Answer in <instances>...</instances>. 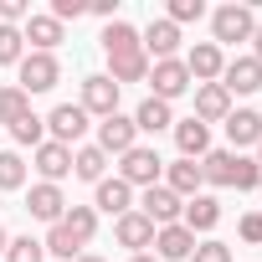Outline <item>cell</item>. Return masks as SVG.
<instances>
[{
  "label": "cell",
  "mask_w": 262,
  "mask_h": 262,
  "mask_svg": "<svg viewBox=\"0 0 262 262\" xmlns=\"http://www.w3.org/2000/svg\"><path fill=\"white\" fill-rule=\"evenodd\" d=\"M103 52H108V77L123 88V82H144L149 77V57H144V41H139V31L134 26H123V21H108V31H103Z\"/></svg>",
  "instance_id": "1"
},
{
  "label": "cell",
  "mask_w": 262,
  "mask_h": 262,
  "mask_svg": "<svg viewBox=\"0 0 262 262\" xmlns=\"http://www.w3.org/2000/svg\"><path fill=\"white\" fill-rule=\"evenodd\" d=\"M123 165H118V180L128 185V190H134V185H160V175H165V160L155 155V149H144V144H134V149H128V155H118Z\"/></svg>",
  "instance_id": "2"
},
{
  "label": "cell",
  "mask_w": 262,
  "mask_h": 262,
  "mask_svg": "<svg viewBox=\"0 0 262 262\" xmlns=\"http://www.w3.org/2000/svg\"><path fill=\"white\" fill-rule=\"evenodd\" d=\"M62 82V62L52 57V52H31V57H21V93L31 98V93H52Z\"/></svg>",
  "instance_id": "3"
},
{
  "label": "cell",
  "mask_w": 262,
  "mask_h": 262,
  "mask_svg": "<svg viewBox=\"0 0 262 262\" xmlns=\"http://www.w3.org/2000/svg\"><path fill=\"white\" fill-rule=\"evenodd\" d=\"M211 31H216V47L221 41H252V31H257V16H252V6H221L216 16H211Z\"/></svg>",
  "instance_id": "4"
},
{
  "label": "cell",
  "mask_w": 262,
  "mask_h": 262,
  "mask_svg": "<svg viewBox=\"0 0 262 262\" xmlns=\"http://www.w3.org/2000/svg\"><path fill=\"white\" fill-rule=\"evenodd\" d=\"M47 128H52V144H77L82 134H88V113H82V103H57L52 113H47Z\"/></svg>",
  "instance_id": "5"
},
{
  "label": "cell",
  "mask_w": 262,
  "mask_h": 262,
  "mask_svg": "<svg viewBox=\"0 0 262 262\" xmlns=\"http://www.w3.org/2000/svg\"><path fill=\"white\" fill-rule=\"evenodd\" d=\"M149 82H155V93H149V98H160V103H175L180 93H190V72H185V62H180V57L155 62V67H149Z\"/></svg>",
  "instance_id": "6"
},
{
  "label": "cell",
  "mask_w": 262,
  "mask_h": 262,
  "mask_svg": "<svg viewBox=\"0 0 262 262\" xmlns=\"http://www.w3.org/2000/svg\"><path fill=\"white\" fill-rule=\"evenodd\" d=\"M134 144H139V128H134V118L108 113V118L98 123V149H103V155H128Z\"/></svg>",
  "instance_id": "7"
},
{
  "label": "cell",
  "mask_w": 262,
  "mask_h": 262,
  "mask_svg": "<svg viewBox=\"0 0 262 262\" xmlns=\"http://www.w3.org/2000/svg\"><path fill=\"white\" fill-rule=\"evenodd\" d=\"M180 211H185V201H180L175 190H165V185H149V190H144V201H139V216H149V221H155V231H160V226H175V221H180Z\"/></svg>",
  "instance_id": "8"
},
{
  "label": "cell",
  "mask_w": 262,
  "mask_h": 262,
  "mask_svg": "<svg viewBox=\"0 0 262 262\" xmlns=\"http://www.w3.org/2000/svg\"><path fill=\"white\" fill-rule=\"evenodd\" d=\"M221 67H226V57H221L216 41H195V47L185 52V72H190V82H216Z\"/></svg>",
  "instance_id": "9"
},
{
  "label": "cell",
  "mask_w": 262,
  "mask_h": 262,
  "mask_svg": "<svg viewBox=\"0 0 262 262\" xmlns=\"http://www.w3.org/2000/svg\"><path fill=\"white\" fill-rule=\"evenodd\" d=\"M82 113H98V118H108V113H118V82L113 77H82Z\"/></svg>",
  "instance_id": "10"
},
{
  "label": "cell",
  "mask_w": 262,
  "mask_h": 262,
  "mask_svg": "<svg viewBox=\"0 0 262 262\" xmlns=\"http://www.w3.org/2000/svg\"><path fill=\"white\" fill-rule=\"evenodd\" d=\"M139 41H144V57L170 62V57L180 52V26H175V21H149V31H144Z\"/></svg>",
  "instance_id": "11"
},
{
  "label": "cell",
  "mask_w": 262,
  "mask_h": 262,
  "mask_svg": "<svg viewBox=\"0 0 262 262\" xmlns=\"http://www.w3.org/2000/svg\"><path fill=\"white\" fill-rule=\"evenodd\" d=\"M26 211H31L36 221H52V226H57V221L67 216V195H62L57 185H47V180H41V185H31V195H26Z\"/></svg>",
  "instance_id": "12"
},
{
  "label": "cell",
  "mask_w": 262,
  "mask_h": 262,
  "mask_svg": "<svg viewBox=\"0 0 262 262\" xmlns=\"http://www.w3.org/2000/svg\"><path fill=\"white\" fill-rule=\"evenodd\" d=\"M113 236H118V247H128V252H144V247H155V221L139 216V211H128V216H118Z\"/></svg>",
  "instance_id": "13"
},
{
  "label": "cell",
  "mask_w": 262,
  "mask_h": 262,
  "mask_svg": "<svg viewBox=\"0 0 262 262\" xmlns=\"http://www.w3.org/2000/svg\"><path fill=\"white\" fill-rule=\"evenodd\" d=\"M175 144H180V160H206L211 155V128L201 118H180L175 123Z\"/></svg>",
  "instance_id": "14"
},
{
  "label": "cell",
  "mask_w": 262,
  "mask_h": 262,
  "mask_svg": "<svg viewBox=\"0 0 262 262\" xmlns=\"http://www.w3.org/2000/svg\"><path fill=\"white\" fill-rule=\"evenodd\" d=\"M155 247H160V262H190V252H195V236L175 221V226H160L155 231Z\"/></svg>",
  "instance_id": "15"
},
{
  "label": "cell",
  "mask_w": 262,
  "mask_h": 262,
  "mask_svg": "<svg viewBox=\"0 0 262 262\" xmlns=\"http://www.w3.org/2000/svg\"><path fill=\"white\" fill-rule=\"evenodd\" d=\"M221 88H226V93H257V88H262V62H252V57L226 62V67H221Z\"/></svg>",
  "instance_id": "16"
},
{
  "label": "cell",
  "mask_w": 262,
  "mask_h": 262,
  "mask_svg": "<svg viewBox=\"0 0 262 262\" xmlns=\"http://www.w3.org/2000/svg\"><path fill=\"white\" fill-rule=\"evenodd\" d=\"M226 113H231V93H226L221 82H201V88H195V113H190V118L211 123V118H226Z\"/></svg>",
  "instance_id": "17"
},
{
  "label": "cell",
  "mask_w": 262,
  "mask_h": 262,
  "mask_svg": "<svg viewBox=\"0 0 262 262\" xmlns=\"http://www.w3.org/2000/svg\"><path fill=\"white\" fill-rule=\"evenodd\" d=\"M36 170H41L47 185H57L62 175H72V149H67V144H52V139L36 144Z\"/></svg>",
  "instance_id": "18"
},
{
  "label": "cell",
  "mask_w": 262,
  "mask_h": 262,
  "mask_svg": "<svg viewBox=\"0 0 262 262\" xmlns=\"http://www.w3.org/2000/svg\"><path fill=\"white\" fill-rule=\"evenodd\" d=\"M180 216H185V221H180V226H185V231H190V236H195V231H211V226H216V221H221V201H216V195H190V201H185V211H180Z\"/></svg>",
  "instance_id": "19"
},
{
  "label": "cell",
  "mask_w": 262,
  "mask_h": 262,
  "mask_svg": "<svg viewBox=\"0 0 262 262\" xmlns=\"http://www.w3.org/2000/svg\"><path fill=\"white\" fill-rule=\"evenodd\" d=\"M93 211H108V216H128V211H134V190H128L118 175H113V180H98V201H93Z\"/></svg>",
  "instance_id": "20"
},
{
  "label": "cell",
  "mask_w": 262,
  "mask_h": 262,
  "mask_svg": "<svg viewBox=\"0 0 262 262\" xmlns=\"http://www.w3.org/2000/svg\"><path fill=\"white\" fill-rule=\"evenodd\" d=\"M226 139L242 149V144H257L262 139V113H252V108H236V113H226Z\"/></svg>",
  "instance_id": "21"
},
{
  "label": "cell",
  "mask_w": 262,
  "mask_h": 262,
  "mask_svg": "<svg viewBox=\"0 0 262 262\" xmlns=\"http://www.w3.org/2000/svg\"><path fill=\"white\" fill-rule=\"evenodd\" d=\"M134 128H139V134H165V128H175V113H170V103H160V98H144V103H139V113H134Z\"/></svg>",
  "instance_id": "22"
},
{
  "label": "cell",
  "mask_w": 262,
  "mask_h": 262,
  "mask_svg": "<svg viewBox=\"0 0 262 262\" xmlns=\"http://www.w3.org/2000/svg\"><path fill=\"white\" fill-rule=\"evenodd\" d=\"M21 41H31L36 52H52V47L62 41V21H52V16H26V31H21Z\"/></svg>",
  "instance_id": "23"
},
{
  "label": "cell",
  "mask_w": 262,
  "mask_h": 262,
  "mask_svg": "<svg viewBox=\"0 0 262 262\" xmlns=\"http://www.w3.org/2000/svg\"><path fill=\"white\" fill-rule=\"evenodd\" d=\"M206 180H201V165L195 160H175L170 170H165V190H175V195H195Z\"/></svg>",
  "instance_id": "24"
},
{
  "label": "cell",
  "mask_w": 262,
  "mask_h": 262,
  "mask_svg": "<svg viewBox=\"0 0 262 262\" xmlns=\"http://www.w3.org/2000/svg\"><path fill=\"white\" fill-rule=\"evenodd\" d=\"M103 170H108V155L98 149V144H82V149H72V175L77 180H103Z\"/></svg>",
  "instance_id": "25"
},
{
  "label": "cell",
  "mask_w": 262,
  "mask_h": 262,
  "mask_svg": "<svg viewBox=\"0 0 262 262\" xmlns=\"http://www.w3.org/2000/svg\"><path fill=\"white\" fill-rule=\"evenodd\" d=\"M231 165H236L231 149H211V155L201 160V180H206V185H231Z\"/></svg>",
  "instance_id": "26"
},
{
  "label": "cell",
  "mask_w": 262,
  "mask_h": 262,
  "mask_svg": "<svg viewBox=\"0 0 262 262\" xmlns=\"http://www.w3.org/2000/svg\"><path fill=\"white\" fill-rule=\"evenodd\" d=\"M62 226H67V231H72V236L88 247V242H93V231H98V211H93V206H67Z\"/></svg>",
  "instance_id": "27"
},
{
  "label": "cell",
  "mask_w": 262,
  "mask_h": 262,
  "mask_svg": "<svg viewBox=\"0 0 262 262\" xmlns=\"http://www.w3.org/2000/svg\"><path fill=\"white\" fill-rule=\"evenodd\" d=\"M41 247H47L52 257H62V262H77V257H82V242H77V236H72V231H67L62 221H57V226L47 231V242H41Z\"/></svg>",
  "instance_id": "28"
},
{
  "label": "cell",
  "mask_w": 262,
  "mask_h": 262,
  "mask_svg": "<svg viewBox=\"0 0 262 262\" xmlns=\"http://www.w3.org/2000/svg\"><path fill=\"white\" fill-rule=\"evenodd\" d=\"M11 139H16V144H31V149H36V144H47V118L21 113V118L11 123Z\"/></svg>",
  "instance_id": "29"
},
{
  "label": "cell",
  "mask_w": 262,
  "mask_h": 262,
  "mask_svg": "<svg viewBox=\"0 0 262 262\" xmlns=\"http://www.w3.org/2000/svg\"><path fill=\"white\" fill-rule=\"evenodd\" d=\"M21 113H31V98H26V93H21L16 82H11V88H0V123L11 128V123H16Z\"/></svg>",
  "instance_id": "30"
},
{
  "label": "cell",
  "mask_w": 262,
  "mask_h": 262,
  "mask_svg": "<svg viewBox=\"0 0 262 262\" xmlns=\"http://www.w3.org/2000/svg\"><path fill=\"white\" fill-rule=\"evenodd\" d=\"M6 262H47V247L36 236H16V242H6Z\"/></svg>",
  "instance_id": "31"
},
{
  "label": "cell",
  "mask_w": 262,
  "mask_h": 262,
  "mask_svg": "<svg viewBox=\"0 0 262 262\" xmlns=\"http://www.w3.org/2000/svg\"><path fill=\"white\" fill-rule=\"evenodd\" d=\"M21 185H26V160L6 149L0 155V190H21Z\"/></svg>",
  "instance_id": "32"
},
{
  "label": "cell",
  "mask_w": 262,
  "mask_h": 262,
  "mask_svg": "<svg viewBox=\"0 0 262 262\" xmlns=\"http://www.w3.org/2000/svg\"><path fill=\"white\" fill-rule=\"evenodd\" d=\"M231 185H236V190H257V185H262V165L236 155V165H231Z\"/></svg>",
  "instance_id": "33"
},
{
  "label": "cell",
  "mask_w": 262,
  "mask_h": 262,
  "mask_svg": "<svg viewBox=\"0 0 262 262\" xmlns=\"http://www.w3.org/2000/svg\"><path fill=\"white\" fill-rule=\"evenodd\" d=\"M21 26H0V67H11V62H21Z\"/></svg>",
  "instance_id": "34"
},
{
  "label": "cell",
  "mask_w": 262,
  "mask_h": 262,
  "mask_svg": "<svg viewBox=\"0 0 262 262\" xmlns=\"http://www.w3.org/2000/svg\"><path fill=\"white\" fill-rule=\"evenodd\" d=\"M201 16H206V6H201V0H170V16H165V21L185 26V21H201Z\"/></svg>",
  "instance_id": "35"
},
{
  "label": "cell",
  "mask_w": 262,
  "mask_h": 262,
  "mask_svg": "<svg viewBox=\"0 0 262 262\" xmlns=\"http://www.w3.org/2000/svg\"><path fill=\"white\" fill-rule=\"evenodd\" d=\"M190 262H231V247H226V242H201V247L190 252Z\"/></svg>",
  "instance_id": "36"
},
{
  "label": "cell",
  "mask_w": 262,
  "mask_h": 262,
  "mask_svg": "<svg viewBox=\"0 0 262 262\" xmlns=\"http://www.w3.org/2000/svg\"><path fill=\"white\" fill-rule=\"evenodd\" d=\"M26 16H31L26 0H0V26H16V21H26Z\"/></svg>",
  "instance_id": "37"
},
{
  "label": "cell",
  "mask_w": 262,
  "mask_h": 262,
  "mask_svg": "<svg viewBox=\"0 0 262 262\" xmlns=\"http://www.w3.org/2000/svg\"><path fill=\"white\" fill-rule=\"evenodd\" d=\"M88 11V0H52V21H77Z\"/></svg>",
  "instance_id": "38"
},
{
  "label": "cell",
  "mask_w": 262,
  "mask_h": 262,
  "mask_svg": "<svg viewBox=\"0 0 262 262\" xmlns=\"http://www.w3.org/2000/svg\"><path fill=\"white\" fill-rule=\"evenodd\" d=\"M242 242H252V247H262V211H252V216H242Z\"/></svg>",
  "instance_id": "39"
},
{
  "label": "cell",
  "mask_w": 262,
  "mask_h": 262,
  "mask_svg": "<svg viewBox=\"0 0 262 262\" xmlns=\"http://www.w3.org/2000/svg\"><path fill=\"white\" fill-rule=\"evenodd\" d=\"M88 11H93V16H103V21H113V11H118V0H93Z\"/></svg>",
  "instance_id": "40"
},
{
  "label": "cell",
  "mask_w": 262,
  "mask_h": 262,
  "mask_svg": "<svg viewBox=\"0 0 262 262\" xmlns=\"http://www.w3.org/2000/svg\"><path fill=\"white\" fill-rule=\"evenodd\" d=\"M252 62H262V26L252 31Z\"/></svg>",
  "instance_id": "41"
},
{
  "label": "cell",
  "mask_w": 262,
  "mask_h": 262,
  "mask_svg": "<svg viewBox=\"0 0 262 262\" xmlns=\"http://www.w3.org/2000/svg\"><path fill=\"white\" fill-rule=\"evenodd\" d=\"M128 262H160L155 252H134V257H128Z\"/></svg>",
  "instance_id": "42"
},
{
  "label": "cell",
  "mask_w": 262,
  "mask_h": 262,
  "mask_svg": "<svg viewBox=\"0 0 262 262\" xmlns=\"http://www.w3.org/2000/svg\"><path fill=\"white\" fill-rule=\"evenodd\" d=\"M77 262H103V257H93V252H82V257H77Z\"/></svg>",
  "instance_id": "43"
},
{
  "label": "cell",
  "mask_w": 262,
  "mask_h": 262,
  "mask_svg": "<svg viewBox=\"0 0 262 262\" xmlns=\"http://www.w3.org/2000/svg\"><path fill=\"white\" fill-rule=\"evenodd\" d=\"M0 257H6V226H0Z\"/></svg>",
  "instance_id": "44"
},
{
  "label": "cell",
  "mask_w": 262,
  "mask_h": 262,
  "mask_svg": "<svg viewBox=\"0 0 262 262\" xmlns=\"http://www.w3.org/2000/svg\"><path fill=\"white\" fill-rule=\"evenodd\" d=\"M257 165H262V139H257Z\"/></svg>",
  "instance_id": "45"
},
{
  "label": "cell",
  "mask_w": 262,
  "mask_h": 262,
  "mask_svg": "<svg viewBox=\"0 0 262 262\" xmlns=\"http://www.w3.org/2000/svg\"><path fill=\"white\" fill-rule=\"evenodd\" d=\"M257 190H262V185H257Z\"/></svg>",
  "instance_id": "46"
}]
</instances>
